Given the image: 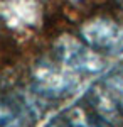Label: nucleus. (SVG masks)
Here are the masks:
<instances>
[{
  "instance_id": "1",
  "label": "nucleus",
  "mask_w": 123,
  "mask_h": 127,
  "mask_svg": "<svg viewBox=\"0 0 123 127\" xmlns=\"http://www.w3.org/2000/svg\"><path fill=\"white\" fill-rule=\"evenodd\" d=\"M54 54L57 61L71 71L98 73L104 66V59L95 49L73 36H61L54 44Z\"/></svg>"
},
{
  "instance_id": "2",
  "label": "nucleus",
  "mask_w": 123,
  "mask_h": 127,
  "mask_svg": "<svg viewBox=\"0 0 123 127\" xmlns=\"http://www.w3.org/2000/svg\"><path fill=\"white\" fill-rule=\"evenodd\" d=\"M84 42L96 53L116 54L123 51V24L108 17H96L81 27Z\"/></svg>"
},
{
  "instance_id": "3",
  "label": "nucleus",
  "mask_w": 123,
  "mask_h": 127,
  "mask_svg": "<svg viewBox=\"0 0 123 127\" xmlns=\"http://www.w3.org/2000/svg\"><path fill=\"white\" fill-rule=\"evenodd\" d=\"M34 81L36 87L42 93L49 95H64L69 90H73L76 85V76L74 71L66 68L64 64L57 63H41L34 73Z\"/></svg>"
},
{
  "instance_id": "4",
  "label": "nucleus",
  "mask_w": 123,
  "mask_h": 127,
  "mask_svg": "<svg viewBox=\"0 0 123 127\" xmlns=\"http://www.w3.org/2000/svg\"><path fill=\"white\" fill-rule=\"evenodd\" d=\"M24 114L10 102L0 100V127H27Z\"/></svg>"
},
{
  "instance_id": "5",
  "label": "nucleus",
  "mask_w": 123,
  "mask_h": 127,
  "mask_svg": "<svg viewBox=\"0 0 123 127\" xmlns=\"http://www.w3.org/2000/svg\"><path fill=\"white\" fill-rule=\"evenodd\" d=\"M104 87H106L108 95L113 100V103L116 105V108L122 110V114H123V75H111V76H108Z\"/></svg>"
},
{
  "instance_id": "6",
  "label": "nucleus",
  "mask_w": 123,
  "mask_h": 127,
  "mask_svg": "<svg viewBox=\"0 0 123 127\" xmlns=\"http://www.w3.org/2000/svg\"><path fill=\"white\" fill-rule=\"evenodd\" d=\"M17 54V48L14 44V41L9 36H2L0 34V66H5L14 63Z\"/></svg>"
},
{
  "instance_id": "7",
  "label": "nucleus",
  "mask_w": 123,
  "mask_h": 127,
  "mask_svg": "<svg viewBox=\"0 0 123 127\" xmlns=\"http://www.w3.org/2000/svg\"><path fill=\"white\" fill-rule=\"evenodd\" d=\"M118 2H120V3H122V7H123V0H118Z\"/></svg>"
}]
</instances>
